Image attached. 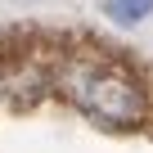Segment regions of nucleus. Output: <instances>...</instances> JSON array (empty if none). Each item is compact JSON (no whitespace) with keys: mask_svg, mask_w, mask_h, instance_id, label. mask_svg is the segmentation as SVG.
<instances>
[{"mask_svg":"<svg viewBox=\"0 0 153 153\" xmlns=\"http://www.w3.org/2000/svg\"><path fill=\"white\" fill-rule=\"evenodd\" d=\"M108 14L117 23H140L153 14V0H108Z\"/></svg>","mask_w":153,"mask_h":153,"instance_id":"f03ea898","label":"nucleus"},{"mask_svg":"<svg viewBox=\"0 0 153 153\" xmlns=\"http://www.w3.org/2000/svg\"><path fill=\"white\" fill-rule=\"evenodd\" d=\"M68 95L81 104L86 113L104 117V122H117V126H135L144 117V90L131 81L126 72L117 68H72L63 76Z\"/></svg>","mask_w":153,"mask_h":153,"instance_id":"f257e3e1","label":"nucleus"}]
</instances>
